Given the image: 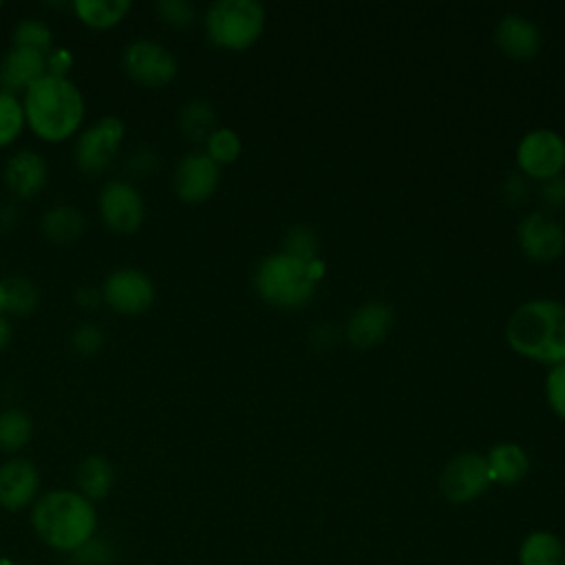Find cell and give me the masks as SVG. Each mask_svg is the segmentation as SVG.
<instances>
[{
	"label": "cell",
	"instance_id": "cell-41",
	"mask_svg": "<svg viewBox=\"0 0 565 565\" xmlns=\"http://www.w3.org/2000/svg\"><path fill=\"white\" fill-rule=\"evenodd\" d=\"M11 340V322L7 320V316L0 313V351L9 344Z\"/></svg>",
	"mask_w": 565,
	"mask_h": 565
},
{
	"label": "cell",
	"instance_id": "cell-25",
	"mask_svg": "<svg viewBox=\"0 0 565 565\" xmlns=\"http://www.w3.org/2000/svg\"><path fill=\"white\" fill-rule=\"evenodd\" d=\"M33 437V419L18 406L0 411V450L7 455L20 452Z\"/></svg>",
	"mask_w": 565,
	"mask_h": 565
},
{
	"label": "cell",
	"instance_id": "cell-36",
	"mask_svg": "<svg viewBox=\"0 0 565 565\" xmlns=\"http://www.w3.org/2000/svg\"><path fill=\"white\" fill-rule=\"evenodd\" d=\"M73 66V53L64 46H53L46 53V73L51 75H60V77H68L66 73Z\"/></svg>",
	"mask_w": 565,
	"mask_h": 565
},
{
	"label": "cell",
	"instance_id": "cell-32",
	"mask_svg": "<svg viewBox=\"0 0 565 565\" xmlns=\"http://www.w3.org/2000/svg\"><path fill=\"white\" fill-rule=\"evenodd\" d=\"M71 347L79 355H95L104 347V331L93 322H84L71 333Z\"/></svg>",
	"mask_w": 565,
	"mask_h": 565
},
{
	"label": "cell",
	"instance_id": "cell-37",
	"mask_svg": "<svg viewBox=\"0 0 565 565\" xmlns=\"http://www.w3.org/2000/svg\"><path fill=\"white\" fill-rule=\"evenodd\" d=\"M503 196L512 205L523 203L525 196H527V181H525V177L519 174V172L508 174V179L503 181Z\"/></svg>",
	"mask_w": 565,
	"mask_h": 565
},
{
	"label": "cell",
	"instance_id": "cell-11",
	"mask_svg": "<svg viewBox=\"0 0 565 565\" xmlns=\"http://www.w3.org/2000/svg\"><path fill=\"white\" fill-rule=\"evenodd\" d=\"M516 161L523 174L547 181L565 166V141L558 132L539 128L527 132L516 146Z\"/></svg>",
	"mask_w": 565,
	"mask_h": 565
},
{
	"label": "cell",
	"instance_id": "cell-28",
	"mask_svg": "<svg viewBox=\"0 0 565 565\" xmlns=\"http://www.w3.org/2000/svg\"><path fill=\"white\" fill-rule=\"evenodd\" d=\"M11 44L46 55L53 49V31L38 18H22L11 31Z\"/></svg>",
	"mask_w": 565,
	"mask_h": 565
},
{
	"label": "cell",
	"instance_id": "cell-29",
	"mask_svg": "<svg viewBox=\"0 0 565 565\" xmlns=\"http://www.w3.org/2000/svg\"><path fill=\"white\" fill-rule=\"evenodd\" d=\"M241 137L232 128H216L205 141V154L218 166L232 163L241 154Z\"/></svg>",
	"mask_w": 565,
	"mask_h": 565
},
{
	"label": "cell",
	"instance_id": "cell-13",
	"mask_svg": "<svg viewBox=\"0 0 565 565\" xmlns=\"http://www.w3.org/2000/svg\"><path fill=\"white\" fill-rule=\"evenodd\" d=\"M516 238L525 256L539 263L554 260L565 247L563 225L547 212H530L519 221Z\"/></svg>",
	"mask_w": 565,
	"mask_h": 565
},
{
	"label": "cell",
	"instance_id": "cell-17",
	"mask_svg": "<svg viewBox=\"0 0 565 565\" xmlns=\"http://www.w3.org/2000/svg\"><path fill=\"white\" fill-rule=\"evenodd\" d=\"M393 324V309L382 300H371L358 307L347 322V338L358 349H369L382 342Z\"/></svg>",
	"mask_w": 565,
	"mask_h": 565
},
{
	"label": "cell",
	"instance_id": "cell-22",
	"mask_svg": "<svg viewBox=\"0 0 565 565\" xmlns=\"http://www.w3.org/2000/svg\"><path fill=\"white\" fill-rule=\"evenodd\" d=\"M75 18L95 31L117 26L132 9L130 0H75L71 4Z\"/></svg>",
	"mask_w": 565,
	"mask_h": 565
},
{
	"label": "cell",
	"instance_id": "cell-9",
	"mask_svg": "<svg viewBox=\"0 0 565 565\" xmlns=\"http://www.w3.org/2000/svg\"><path fill=\"white\" fill-rule=\"evenodd\" d=\"M99 291L102 302H106L119 316H141L152 307L157 298L152 278L135 267H119L110 271L104 278Z\"/></svg>",
	"mask_w": 565,
	"mask_h": 565
},
{
	"label": "cell",
	"instance_id": "cell-27",
	"mask_svg": "<svg viewBox=\"0 0 565 565\" xmlns=\"http://www.w3.org/2000/svg\"><path fill=\"white\" fill-rule=\"evenodd\" d=\"M24 128H26V119H24L22 97L0 90V150L13 146Z\"/></svg>",
	"mask_w": 565,
	"mask_h": 565
},
{
	"label": "cell",
	"instance_id": "cell-33",
	"mask_svg": "<svg viewBox=\"0 0 565 565\" xmlns=\"http://www.w3.org/2000/svg\"><path fill=\"white\" fill-rule=\"evenodd\" d=\"M545 393L552 411L565 419V362L554 364L547 373Z\"/></svg>",
	"mask_w": 565,
	"mask_h": 565
},
{
	"label": "cell",
	"instance_id": "cell-35",
	"mask_svg": "<svg viewBox=\"0 0 565 565\" xmlns=\"http://www.w3.org/2000/svg\"><path fill=\"white\" fill-rule=\"evenodd\" d=\"M128 172L132 177H150L157 168H159V157L150 150V148H137L130 157H128V163H126Z\"/></svg>",
	"mask_w": 565,
	"mask_h": 565
},
{
	"label": "cell",
	"instance_id": "cell-4",
	"mask_svg": "<svg viewBox=\"0 0 565 565\" xmlns=\"http://www.w3.org/2000/svg\"><path fill=\"white\" fill-rule=\"evenodd\" d=\"M324 267L320 260L302 263L287 252H274L265 256L254 271V287L258 296L282 309H296L311 300L316 280Z\"/></svg>",
	"mask_w": 565,
	"mask_h": 565
},
{
	"label": "cell",
	"instance_id": "cell-23",
	"mask_svg": "<svg viewBox=\"0 0 565 565\" xmlns=\"http://www.w3.org/2000/svg\"><path fill=\"white\" fill-rule=\"evenodd\" d=\"M563 550L554 532L534 530L519 545V565H563Z\"/></svg>",
	"mask_w": 565,
	"mask_h": 565
},
{
	"label": "cell",
	"instance_id": "cell-12",
	"mask_svg": "<svg viewBox=\"0 0 565 565\" xmlns=\"http://www.w3.org/2000/svg\"><path fill=\"white\" fill-rule=\"evenodd\" d=\"M218 181H221V166L212 161L205 154V150H194L183 154L172 174L174 194L185 203H201L210 199Z\"/></svg>",
	"mask_w": 565,
	"mask_h": 565
},
{
	"label": "cell",
	"instance_id": "cell-20",
	"mask_svg": "<svg viewBox=\"0 0 565 565\" xmlns=\"http://www.w3.org/2000/svg\"><path fill=\"white\" fill-rule=\"evenodd\" d=\"M40 230L46 241L55 245L73 243L84 232V214L68 203H57L44 210L40 218Z\"/></svg>",
	"mask_w": 565,
	"mask_h": 565
},
{
	"label": "cell",
	"instance_id": "cell-5",
	"mask_svg": "<svg viewBox=\"0 0 565 565\" xmlns=\"http://www.w3.org/2000/svg\"><path fill=\"white\" fill-rule=\"evenodd\" d=\"M203 26L212 44L243 51L263 33L265 9L256 0H216L207 7Z\"/></svg>",
	"mask_w": 565,
	"mask_h": 565
},
{
	"label": "cell",
	"instance_id": "cell-1",
	"mask_svg": "<svg viewBox=\"0 0 565 565\" xmlns=\"http://www.w3.org/2000/svg\"><path fill=\"white\" fill-rule=\"evenodd\" d=\"M26 128L49 143L71 139L84 124L86 102L71 77L46 73L22 93Z\"/></svg>",
	"mask_w": 565,
	"mask_h": 565
},
{
	"label": "cell",
	"instance_id": "cell-6",
	"mask_svg": "<svg viewBox=\"0 0 565 565\" xmlns=\"http://www.w3.org/2000/svg\"><path fill=\"white\" fill-rule=\"evenodd\" d=\"M126 137V124L117 115H104L86 126L75 139V166L88 174H104L117 159Z\"/></svg>",
	"mask_w": 565,
	"mask_h": 565
},
{
	"label": "cell",
	"instance_id": "cell-38",
	"mask_svg": "<svg viewBox=\"0 0 565 565\" xmlns=\"http://www.w3.org/2000/svg\"><path fill=\"white\" fill-rule=\"evenodd\" d=\"M335 329L331 324H318L311 333H309V342L316 349H329L335 342Z\"/></svg>",
	"mask_w": 565,
	"mask_h": 565
},
{
	"label": "cell",
	"instance_id": "cell-30",
	"mask_svg": "<svg viewBox=\"0 0 565 565\" xmlns=\"http://www.w3.org/2000/svg\"><path fill=\"white\" fill-rule=\"evenodd\" d=\"M302 263L318 260V236L309 225H291L285 234V249Z\"/></svg>",
	"mask_w": 565,
	"mask_h": 565
},
{
	"label": "cell",
	"instance_id": "cell-26",
	"mask_svg": "<svg viewBox=\"0 0 565 565\" xmlns=\"http://www.w3.org/2000/svg\"><path fill=\"white\" fill-rule=\"evenodd\" d=\"M4 285V298H7V313L11 316H29L38 302L40 294L31 278L26 276H9L2 280Z\"/></svg>",
	"mask_w": 565,
	"mask_h": 565
},
{
	"label": "cell",
	"instance_id": "cell-7",
	"mask_svg": "<svg viewBox=\"0 0 565 565\" xmlns=\"http://www.w3.org/2000/svg\"><path fill=\"white\" fill-rule=\"evenodd\" d=\"M121 64L126 75L143 88L168 86L179 73V62L174 53L166 44L150 38L132 40L124 49Z\"/></svg>",
	"mask_w": 565,
	"mask_h": 565
},
{
	"label": "cell",
	"instance_id": "cell-16",
	"mask_svg": "<svg viewBox=\"0 0 565 565\" xmlns=\"http://www.w3.org/2000/svg\"><path fill=\"white\" fill-rule=\"evenodd\" d=\"M46 75V55L13 46L0 60V90L11 95H22L29 86H33L40 77Z\"/></svg>",
	"mask_w": 565,
	"mask_h": 565
},
{
	"label": "cell",
	"instance_id": "cell-8",
	"mask_svg": "<svg viewBox=\"0 0 565 565\" xmlns=\"http://www.w3.org/2000/svg\"><path fill=\"white\" fill-rule=\"evenodd\" d=\"M102 223L115 234H135L146 221V201L128 179H110L97 196Z\"/></svg>",
	"mask_w": 565,
	"mask_h": 565
},
{
	"label": "cell",
	"instance_id": "cell-34",
	"mask_svg": "<svg viewBox=\"0 0 565 565\" xmlns=\"http://www.w3.org/2000/svg\"><path fill=\"white\" fill-rule=\"evenodd\" d=\"M539 199L545 203V207L565 212V174L561 172V174L543 181V185L539 190Z\"/></svg>",
	"mask_w": 565,
	"mask_h": 565
},
{
	"label": "cell",
	"instance_id": "cell-39",
	"mask_svg": "<svg viewBox=\"0 0 565 565\" xmlns=\"http://www.w3.org/2000/svg\"><path fill=\"white\" fill-rule=\"evenodd\" d=\"M75 302L82 309H95L97 305H102V291L93 289V287H79L75 291Z\"/></svg>",
	"mask_w": 565,
	"mask_h": 565
},
{
	"label": "cell",
	"instance_id": "cell-15",
	"mask_svg": "<svg viewBox=\"0 0 565 565\" xmlns=\"http://www.w3.org/2000/svg\"><path fill=\"white\" fill-rule=\"evenodd\" d=\"M49 168L40 152L22 148L13 152L2 170V181L15 199H33L46 185Z\"/></svg>",
	"mask_w": 565,
	"mask_h": 565
},
{
	"label": "cell",
	"instance_id": "cell-31",
	"mask_svg": "<svg viewBox=\"0 0 565 565\" xmlns=\"http://www.w3.org/2000/svg\"><path fill=\"white\" fill-rule=\"evenodd\" d=\"M154 11L172 29H188L196 20V7L190 0H159L154 2Z\"/></svg>",
	"mask_w": 565,
	"mask_h": 565
},
{
	"label": "cell",
	"instance_id": "cell-14",
	"mask_svg": "<svg viewBox=\"0 0 565 565\" xmlns=\"http://www.w3.org/2000/svg\"><path fill=\"white\" fill-rule=\"evenodd\" d=\"M40 472L26 457H11L0 463V508L18 512L35 503Z\"/></svg>",
	"mask_w": 565,
	"mask_h": 565
},
{
	"label": "cell",
	"instance_id": "cell-40",
	"mask_svg": "<svg viewBox=\"0 0 565 565\" xmlns=\"http://www.w3.org/2000/svg\"><path fill=\"white\" fill-rule=\"evenodd\" d=\"M20 221V210L13 203H0V232H9Z\"/></svg>",
	"mask_w": 565,
	"mask_h": 565
},
{
	"label": "cell",
	"instance_id": "cell-18",
	"mask_svg": "<svg viewBox=\"0 0 565 565\" xmlns=\"http://www.w3.org/2000/svg\"><path fill=\"white\" fill-rule=\"evenodd\" d=\"M497 46L514 60H527L536 55L541 46V33L532 20L519 13H510L499 20L494 31Z\"/></svg>",
	"mask_w": 565,
	"mask_h": 565
},
{
	"label": "cell",
	"instance_id": "cell-43",
	"mask_svg": "<svg viewBox=\"0 0 565 565\" xmlns=\"http://www.w3.org/2000/svg\"><path fill=\"white\" fill-rule=\"evenodd\" d=\"M0 9H2V0H0Z\"/></svg>",
	"mask_w": 565,
	"mask_h": 565
},
{
	"label": "cell",
	"instance_id": "cell-21",
	"mask_svg": "<svg viewBox=\"0 0 565 565\" xmlns=\"http://www.w3.org/2000/svg\"><path fill=\"white\" fill-rule=\"evenodd\" d=\"M75 483H77V492L95 503L108 497V492L113 490L115 468L104 455H88L77 466Z\"/></svg>",
	"mask_w": 565,
	"mask_h": 565
},
{
	"label": "cell",
	"instance_id": "cell-19",
	"mask_svg": "<svg viewBox=\"0 0 565 565\" xmlns=\"http://www.w3.org/2000/svg\"><path fill=\"white\" fill-rule=\"evenodd\" d=\"M486 461H488V468H490L492 483L497 481V483H503V486H514V483L523 481L527 470H530L527 452L514 441L494 444L488 450Z\"/></svg>",
	"mask_w": 565,
	"mask_h": 565
},
{
	"label": "cell",
	"instance_id": "cell-42",
	"mask_svg": "<svg viewBox=\"0 0 565 565\" xmlns=\"http://www.w3.org/2000/svg\"><path fill=\"white\" fill-rule=\"evenodd\" d=\"M7 298H4V285H2V280H0V313L2 316H7Z\"/></svg>",
	"mask_w": 565,
	"mask_h": 565
},
{
	"label": "cell",
	"instance_id": "cell-3",
	"mask_svg": "<svg viewBox=\"0 0 565 565\" xmlns=\"http://www.w3.org/2000/svg\"><path fill=\"white\" fill-rule=\"evenodd\" d=\"M505 338L525 358L547 364L565 362V305L550 298L523 302L510 316Z\"/></svg>",
	"mask_w": 565,
	"mask_h": 565
},
{
	"label": "cell",
	"instance_id": "cell-10",
	"mask_svg": "<svg viewBox=\"0 0 565 565\" xmlns=\"http://www.w3.org/2000/svg\"><path fill=\"white\" fill-rule=\"evenodd\" d=\"M492 483L490 468L483 455L479 452H459L455 455L439 475V490L446 501L455 505L470 503L479 499Z\"/></svg>",
	"mask_w": 565,
	"mask_h": 565
},
{
	"label": "cell",
	"instance_id": "cell-24",
	"mask_svg": "<svg viewBox=\"0 0 565 565\" xmlns=\"http://www.w3.org/2000/svg\"><path fill=\"white\" fill-rule=\"evenodd\" d=\"M179 128L183 137L192 143H205L210 135L218 128L212 104L205 99H190L188 104H183L179 113Z\"/></svg>",
	"mask_w": 565,
	"mask_h": 565
},
{
	"label": "cell",
	"instance_id": "cell-2",
	"mask_svg": "<svg viewBox=\"0 0 565 565\" xmlns=\"http://www.w3.org/2000/svg\"><path fill=\"white\" fill-rule=\"evenodd\" d=\"M31 525L44 545L57 552H75L93 541L97 510L77 490L55 488L40 494L31 505Z\"/></svg>",
	"mask_w": 565,
	"mask_h": 565
}]
</instances>
